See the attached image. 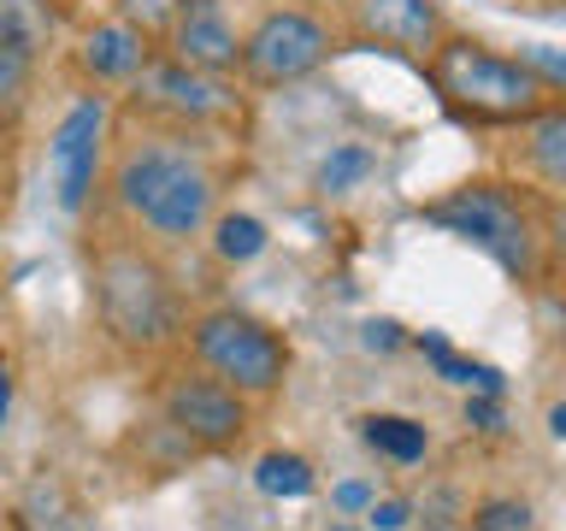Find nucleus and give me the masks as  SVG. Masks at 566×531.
Segmentation results:
<instances>
[{"label":"nucleus","instance_id":"6e6552de","mask_svg":"<svg viewBox=\"0 0 566 531\" xmlns=\"http://www.w3.org/2000/svg\"><path fill=\"white\" fill-rule=\"evenodd\" d=\"M101 136H106V106L77 101L48 142V177L65 212L88 207V189H95V171H101Z\"/></svg>","mask_w":566,"mask_h":531},{"label":"nucleus","instance_id":"f8f14e48","mask_svg":"<svg viewBox=\"0 0 566 531\" xmlns=\"http://www.w3.org/2000/svg\"><path fill=\"white\" fill-rule=\"evenodd\" d=\"M83 65L95 71V77H106V83L142 77V65H148V30L124 24V18L95 24V30H88V42H83Z\"/></svg>","mask_w":566,"mask_h":531},{"label":"nucleus","instance_id":"39448f33","mask_svg":"<svg viewBox=\"0 0 566 531\" xmlns=\"http://www.w3.org/2000/svg\"><path fill=\"white\" fill-rule=\"evenodd\" d=\"M424 219H431V225H449L454 237L478 242L490 260H502L507 272H531V266H537V242H531L525 212L513 207V195L490 189V184H467V189H454L449 201L424 207Z\"/></svg>","mask_w":566,"mask_h":531},{"label":"nucleus","instance_id":"9b49d317","mask_svg":"<svg viewBox=\"0 0 566 531\" xmlns=\"http://www.w3.org/2000/svg\"><path fill=\"white\" fill-rule=\"evenodd\" d=\"M142 88H148L154 106H166L177 118H219L230 106V88L212 77V71H195L184 60H148L142 65Z\"/></svg>","mask_w":566,"mask_h":531},{"label":"nucleus","instance_id":"f03ea898","mask_svg":"<svg viewBox=\"0 0 566 531\" xmlns=\"http://www.w3.org/2000/svg\"><path fill=\"white\" fill-rule=\"evenodd\" d=\"M431 83L437 95L472 118H531L543 113V77L525 60H502L478 42L431 48Z\"/></svg>","mask_w":566,"mask_h":531},{"label":"nucleus","instance_id":"f257e3e1","mask_svg":"<svg viewBox=\"0 0 566 531\" xmlns=\"http://www.w3.org/2000/svg\"><path fill=\"white\" fill-rule=\"evenodd\" d=\"M118 201L154 237H195L212 212V177L184 148H136L118 166Z\"/></svg>","mask_w":566,"mask_h":531},{"label":"nucleus","instance_id":"dca6fc26","mask_svg":"<svg viewBox=\"0 0 566 531\" xmlns=\"http://www.w3.org/2000/svg\"><path fill=\"white\" fill-rule=\"evenodd\" d=\"M366 425V442L371 449H384L389 460H419L424 455V431L413 419H396V414H371V419H360Z\"/></svg>","mask_w":566,"mask_h":531},{"label":"nucleus","instance_id":"6ab92c4d","mask_svg":"<svg viewBox=\"0 0 566 531\" xmlns=\"http://www.w3.org/2000/svg\"><path fill=\"white\" fill-rule=\"evenodd\" d=\"M472 531H531V508L495 496V502H484V508L472 513Z\"/></svg>","mask_w":566,"mask_h":531},{"label":"nucleus","instance_id":"c85d7f7f","mask_svg":"<svg viewBox=\"0 0 566 531\" xmlns=\"http://www.w3.org/2000/svg\"><path fill=\"white\" fill-rule=\"evenodd\" d=\"M548 425H555V437H566V402L555 407V414H548Z\"/></svg>","mask_w":566,"mask_h":531},{"label":"nucleus","instance_id":"423d86ee","mask_svg":"<svg viewBox=\"0 0 566 531\" xmlns=\"http://www.w3.org/2000/svg\"><path fill=\"white\" fill-rule=\"evenodd\" d=\"M325 53H331V35H325V24H313L307 12H265L237 60L254 83H295V77H307Z\"/></svg>","mask_w":566,"mask_h":531},{"label":"nucleus","instance_id":"aec40b11","mask_svg":"<svg viewBox=\"0 0 566 531\" xmlns=\"http://www.w3.org/2000/svg\"><path fill=\"white\" fill-rule=\"evenodd\" d=\"M366 166H371V154L366 148H343V154H331L325 166H318V189H348L354 177H366Z\"/></svg>","mask_w":566,"mask_h":531},{"label":"nucleus","instance_id":"0eeeda50","mask_svg":"<svg viewBox=\"0 0 566 531\" xmlns=\"http://www.w3.org/2000/svg\"><path fill=\"white\" fill-rule=\"evenodd\" d=\"M166 425L201 449H237L248 431V402L224 378H171L166 384Z\"/></svg>","mask_w":566,"mask_h":531},{"label":"nucleus","instance_id":"9d476101","mask_svg":"<svg viewBox=\"0 0 566 531\" xmlns=\"http://www.w3.org/2000/svg\"><path fill=\"white\" fill-rule=\"evenodd\" d=\"M354 30L396 53H431L442 35V18L431 0H360L354 7Z\"/></svg>","mask_w":566,"mask_h":531},{"label":"nucleus","instance_id":"5701e85b","mask_svg":"<svg viewBox=\"0 0 566 531\" xmlns=\"http://www.w3.org/2000/svg\"><path fill=\"white\" fill-rule=\"evenodd\" d=\"M525 65H531V71H548L555 83H566V60H560V53H548V48H531Z\"/></svg>","mask_w":566,"mask_h":531},{"label":"nucleus","instance_id":"393cba45","mask_svg":"<svg viewBox=\"0 0 566 531\" xmlns=\"http://www.w3.org/2000/svg\"><path fill=\"white\" fill-rule=\"evenodd\" d=\"M336 508H348V513L354 508H371V490L366 485H336Z\"/></svg>","mask_w":566,"mask_h":531},{"label":"nucleus","instance_id":"c756f323","mask_svg":"<svg viewBox=\"0 0 566 531\" xmlns=\"http://www.w3.org/2000/svg\"><path fill=\"white\" fill-rule=\"evenodd\" d=\"M555 242H560V254H566V207L555 212Z\"/></svg>","mask_w":566,"mask_h":531},{"label":"nucleus","instance_id":"412c9836","mask_svg":"<svg viewBox=\"0 0 566 531\" xmlns=\"http://www.w3.org/2000/svg\"><path fill=\"white\" fill-rule=\"evenodd\" d=\"M177 7H184V0H118L124 24H136V30H159V24H171Z\"/></svg>","mask_w":566,"mask_h":531},{"label":"nucleus","instance_id":"b1692460","mask_svg":"<svg viewBox=\"0 0 566 531\" xmlns=\"http://www.w3.org/2000/svg\"><path fill=\"white\" fill-rule=\"evenodd\" d=\"M371 525H378V531H401L407 525V508L401 502H371Z\"/></svg>","mask_w":566,"mask_h":531},{"label":"nucleus","instance_id":"20e7f679","mask_svg":"<svg viewBox=\"0 0 566 531\" xmlns=\"http://www.w3.org/2000/svg\"><path fill=\"white\" fill-rule=\"evenodd\" d=\"M195 354L212 378H224L242 396H272L283 389V372H290V348L272 325H260L254 313L219 308L207 319H195Z\"/></svg>","mask_w":566,"mask_h":531},{"label":"nucleus","instance_id":"cd10ccee","mask_svg":"<svg viewBox=\"0 0 566 531\" xmlns=\"http://www.w3.org/2000/svg\"><path fill=\"white\" fill-rule=\"evenodd\" d=\"M467 414H472L478 425H484V431H502V414H495V407H490V402H472V407H467Z\"/></svg>","mask_w":566,"mask_h":531},{"label":"nucleus","instance_id":"4468645a","mask_svg":"<svg viewBox=\"0 0 566 531\" xmlns=\"http://www.w3.org/2000/svg\"><path fill=\"white\" fill-rule=\"evenodd\" d=\"M48 24H53L48 0H0V48L35 60L42 42H48Z\"/></svg>","mask_w":566,"mask_h":531},{"label":"nucleus","instance_id":"4be33fe9","mask_svg":"<svg viewBox=\"0 0 566 531\" xmlns=\"http://www.w3.org/2000/svg\"><path fill=\"white\" fill-rule=\"evenodd\" d=\"M24 88H30V60L24 53H12V48H0V101H24Z\"/></svg>","mask_w":566,"mask_h":531},{"label":"nucleus","instance_id":"bb28decb","mask_svg":"<svg viewBox=\"0 0 566 531\" xmlns=\"http://www.w3.org/2000/svg\"><path fill=\"white\" fill-rule=\"evenodd\" d=\"M88 7H101V0H48V12H60V18H83Z\"/></svg>","mask_w":566,"mask_h":531},{"label":"nucleus","instance_id":"f3484780","mask_svg":"<svg viewBox=\"0 0 566 531\" xmlns=\"http://www.w3.org/2000/svg\"><path fill=\"white\" fill-rule=\"evenodd\" d=\"M254 478L265 496H307L313 490V467L301 455H265L254 467Z\"/></svg>","mask_w":566,"mask_h":531},{"label":"nucleus","instance_id":"7ed1b4c3","mask_svg":"<svg viewBox=\"0 0 566 531\" xmlns=\"http://www.w3.org/2000/svg\"><path fill=\"white\" fill-rule=\"evenodd\" d=\"M95 301H101V325L130 348H154L177 331V295L159 272V260H148L142 248H101Z\"/></svg>","mask_w":566,"mask_h":531},{"label":"nucleus","instance_id":"a211bd4d","mask_svg":"<svg viewBox=\"0 0 566 531\" xmlns=\"http://www.w3.org/2000/svg\"><path fill=\"white\" fill-rule=\"evenodd\" d=\"M212 248H219L224 260H254V254H265V225L248 219V212H230V219H219Z\"/></svg>","mask_w":566,"mask_h":531},{"label":"nucleus","instance_id":"1a4fd4ad","mask_svg":"<svg viewBox=\"0 0 566 531\" xmlns=\"http://www.w3.org/2000/svg\"><path fill=\"white\" fill-rule=\"evenodd\" d=\"M171 53L184 65L212 71V77H219V71L237 65L242 42H237V30H230V18H224L219 0H184L177 18H171Z\"/></svg>","mask_w":566,"mask_h":531},{"label":"nucleus","instance_id":"ddd939ff","mask_svg":"<svg viewBox=\"0 0 566 531\" xmlns=\"http://www.w3.org/2000/svg\"><path fill=\"white\" fill-rule=\"evenodd\" d=\"M12 531H83V508L71 502V490L60 485V478L42 472V478L24 490V502H18Z\"/></svg>","mask_w":566,"mask_h":531},{"label":"nucleus","instance_id":"a878e982","mask_svg":"<svg viewBox=\"0 0 566 531\" xmlns=\"http://www.w3.org/2000/svg\"><path fill=\"white\" fill-rule=\"evenodd\" d=\"M396 343H401V336H396V325H389V319H384V325H378V319L366 325V348H396Z\"/></svg>","mask_w":566,"mask_h":531},{"label":"nucleus","instance_id":"2eb2a0df","mask_svg":"<svg viewBox=\"0 0 566 531\" xmlns=\"http://www.w3.org/2000/svg\"><path fill=\"white\" fill-rule=\"evenodd\" d=\"M531 166H537L548 184L566 189V106H548V113H531V142H525Z\"/></svg>","mask_w":566,"mask_h":531},{"label":"nucleus","instance_id":"7c9ffc66","mask_svg":"<svg viewBox=\"0 0 566 531\" xmlns=\"http://www.w3.org/2000/svg\"><path fill=\"white\" fill-rule=\"evenodd\" d=\"M343 531H348V525H343Z\"/></svg>","mask_w":566,"mask_h":531}]
</instances>
